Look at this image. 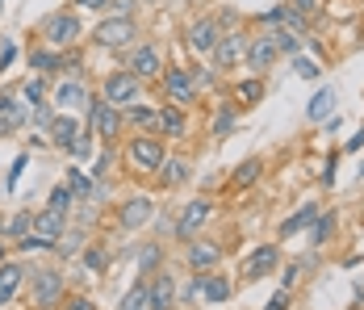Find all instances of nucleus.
Listing matches in <instances>:
<instances>
[{
  "label": "nucleus",
  "instance_id": "9d476101",
  "mask_svg": "<svg viewBox=\"0 0 364 310\" xmlns=\"http://www.w3.org/2000/svg\"><path fill=\"white\" fill-rule=\"evenodd\" d=\"M205 218H210V201H201V197H197V201H188V206H184V214L176 218V239L188 243V239L201 231V222H205Z\"/></svg>",
  "mask_w": 364,
  "mask_h": 310
},
{
  "label": "nucleus",
  "instance_id": "79ce46f5",
  "mask_svg": "<svg viewBox=\"0 0 364 310\" xmlns=\"http://www.w3.org/2000/svg\"><path fill=\"white\" fill-rule=\"evenodd\" d=\"M89 151H92V131H80L76 143H72V155H89Z\"/></svg>",
  "mask_w": 364,
  "mask_h": 310
},
{
  "label": "nucleus",
  "instance_id": "39448f33",
  "mask_svg": "<svg viewBox=\"0 0 364 310\" xmlns=\"http://www.w3.org/2000/svg\"><path fill=\"white\" fill-rule=\"evenodd\" d=\"M181 302V289L172 281V272H159L147 281V310H172Z\"/></svg>",
  "mask_w": 364,
  "mask_h": 310
},
{
  "label": "nucleus",
  "instance_id": "8fccbe9b",
  "mask_svg": "<svg viewBox=\"0 0 364 310\" xmlns=\"http://www.w3.org/2000/svg\"><path fill=\"white\" fill-rule=\"evenodd\" d=\"M13 59H17V46H13V43H4V46H0V67H8Z\"/></svg>",
  "mask_w": 364,
  "mask_h": 310
},
{
  "label": "nucleus",
  "instance_id": "0eeeda50",
  "mask_svg": "<svg viewBox=\"0 0 364 310\" xmlns=\"http://www.w3.org/2000/svg\"><path fill=\"white\" fill-rule=\"evenodd\" d=\"M164 92H168V105H188L193 96H197V84H193V76L184 72V67H168V76H164Z\"/></svg>",
  "mask_w": 364,
  "mask_h": 310
},
{
  "label": "nucleus",
  "instance_id": "2eb2a0df",
  "mask_svg": "<svg viewBox=\"0 0 364 310\" xmlns=\"http://www.w3.org/2000/svg\"><path fill=\"white\" fill-rule=\"evenodd\" d=\"M218 43V21H197L193 30H188V46L197 50V55H210Z\"/></svg>",
  "mask_w": 364,
  "mask_h": 310
},
{
  "label": "nucleus",
  "instance_id": "13d9d810",
  "mask_svg": "<svg viewBox=\"0 0 364 310\" xmlns=\"http://www.w3.org/2000/svg\"><path fill=\"white\" fill-rule=\"evenodd\" d=\"M0 306H4V302H0Z\"/></svg>",
  "mask_w": 364,
  "mask_h": 310
},
{
  "label": "nucleus",
  "instance_id": "5fc2aeb1",
  "mask_svg": "<svg viewBox=\"0 0 364 310\" xmlns=\"http://www.w3.org/2000/svg\"><path fill=\"white\" fill-rule=\"evenodd\" d=\"M67 310H96V306H92L89 298H76V302H72V306H67Z\"/></svg>",
  "mask_w": 364,
  "mask_h": 310
},
{
  "label": "nucleus",
  "instance_id": "e433bc0d",
  "mask_svg": "<svg viewBox=\"0 0 364 310\" xmlns=\"http://www.w3.org/2000/svg\"><path fill=\"white\" fill-rule=\"evenodd\" d=\"M293 72H297L302 80H319V63L306 59V55H293Z\"/></svg>",
  "mask_w": 364,
  "mask_h": 310
},
{
  "label": "nucleus",
  "instance_id": "37998d69",
  "mask_svg": "<svg viewBox=\"0 0 364 310\" xmlns=\"http://www.w3.org/2000/svg\"><path fill=\"white\" fill-rule=\"evenodd\" d=\"M105 260H109V256H105L101 248H89V252H84V265H89L92 272H101V268H105Z\"/></svg>",
  "mask_w": 364,
  "mask_h": 310
},
{
  "label": "nucleus",
  "instance_id": "a18cd8bd",
  "mask_svg": "<svg viewBox=\"0 0 364 310\" xmlns=\"http://www.w3.org/2000/svg\"><path fill=\"white\" fill-rule=\"evenodd\" d=\"M25 164H30V155H17V160H13V168H8V189H13V184L21 180V172H25Z\"/></svg>",
  "mask_w": 364,
  "mask_h": 310
},
{
  "label": "nucleus",
  "instance_id": "f8f14e48",
  "mask_svg": "<svg viewBox=\"0 0 364 310\" xmlns=\"http://www.w3.org/2000/svg\"><path fill=\"white\" fill-rule=\"evenodd\" d=\"M243 50H247V38L243 34H218V43H214V67H230V63H239L243 59Z\"/></svg>",
  "mask_w": 364,
  "mask_h": 310
},
{
  "label": "nucleus",
  "instance_id": "473e14b6",
  "mask_svg": "<svg viewBox=\"0 0 364 310\" xmlns=\"http://www.w3.org/2000/svg\"><path fill=\"white\" fill-rule=\"evenodd\" d=\"M230 131H234V105H222L214 118V138H227Z\"/></svg>",
  "mask_w": 364,
  "mask_h": 310
},
{
  "label": "nucleus",
  "instance_id": "f257e3e1",
  "mask_svg": "<svg viewBox=\"0 0 364 310\" xmlns=\"http://www.w3.org/2000/svg\"><path fill=\"white\" fill-rule=\"evenodd\" d=\"M42 38H46V46L50 50H63V46H72L76 38H80V17L76 13H50L42 21Z\"/></svg>",
  "mask_w": 364,
  "mask_h": 310
},
{
  "label": "nucleus",
  "instance_id": "20e7f679",
  "mask_svg": "<svg viewBox=\"0 0 364 310\" xmlns=\"http://www.w3.org/2000/svg\"><path fill=\"white\" fill-rule=\"evenodd\" d=\"M126 160L135 164V168H142V172H155L168 155H164V143L159 138H151V134H142V138H135L130 143V151H126Z\"/></svg>",
  "mask_w": 364,
  "mask_h": 310
},
{
  "label": "nucleus",
  "instance_id": "ddd939ff",
  "mask_svg": "<svg viewBox=\"0 0 364 310\" xmlns=\"http://www.w3.org/2000/svg\"><path fill=\"white\" fill-rule=\"evenodd\" d=\"M34 235H38V239H46V243H59V239L67 235V214H55V210L34 214Z\"/></svg>",
  "mask_w": 364,
  "mask_h": 310
},
{
  "label": "nucleus",
  "instance_id": "58836bf2",
  "mask_svg": "<svg viewBox=\"0 0 364 310\" xmlns=\"http://www.w3.org/2000/svg\"><path fill=\"white\" fill-rule=\"evenodd\" d=\"M30 122H34L38 131H50V122H55V114L46 109V101H42V105H30Z\"/></svg>",
  "mask_w": 364,
  "mask_h": 310
},
{
  "label": "nucleus",
  "instance_id": "7ed1b4c3",
  "mask_svg": "<svg viewBox=\"0 0 364 310\" xmlns=\"http://www.w3.org/2000/svg\"><path fill=\"white\" fill-rule=\"evenodd\" d=\"M138 89H142V80H138L135 72H109V76H105V101H109L113 109H126V105H135V101H138Z\"/></svg>",
  "mask_w": 364,
  "mask_h": 310
},
{
  "label": "nucleus",
  "instance_id": "603ef678",
  "mask_svg": "<svg viewBox=\"0 0 364 310\" xmlns=\"http://www.w3.org/2000/svg\"><path fill=\"white\" fill-rule=\"evenodd\" d=\"M285 306H289V289H280V294H276V298H273L264 310H285Z\"/></svg>",
  "mask_w": 364,
  "mask_h": 310
},
{
  "label": "nucleus",
  "instance_id": "c85d7f7f",
  "mask_svg": "<svg viewBox=\"0 0 364 310\" xmlns=\"http://www.w3.org/2000/svg\"><path fill=\"white\" fill-rule=\"evenodd\" d=\"M159 168H164V172H159V180H164V184H184V180H188V168H184V160H164Z\"/></svg>",
  "mask_w": 364,
  "mask_h": 310
},
{
  "label": "nucleus",
  "instance_id": "423d86ee",
  "mask_svg": "<svg viewBox=\"0 0 364 310\" xmlns=\"http://www.w3.org/2000/svg\"><path fill=\"white\" fill-rule=\"evenodd\" d=\"M89 126L101 138H118V131H122V114L109 105V101H92L89 105Z\"/></svg>",
  "mask_w": 364,
  "mask_h": 310
},
{
  "label": "nucleus",
  "instance_id": "bb28decb",
  "mask_svg": "<svg viewBox=\"0 0 364 310\" xmlns=\"http://www.w3.org/2000/svg\"><path fill=\"white\" fill-rule=\"evenodd\" d=\"M67 189L76 193V201H92V184L80 168H67Z\"/></svg>",
  "mask_w": 364,
  "mask_h": 310
},
{
  "label": "nucleus",
  "instance_id": "4468645a",
  "mask_svg": "<svg viewBox=\"0 0 364 310\" xmlns=\"http://www.w3.org/2000/svg\"><path fill=\"white\" fill-rule=\"evenodd\" d=\"M151 214H155L151 197H130V201H122V214H118V218H122V226H126V231H138V226L151 218Z\"/></svg>",
  "mask_w": 364,
  "mask_h": 310
},
{
  "label": "nucleus",
  "instance_id": "7c9ffc66",
  "mask_svg": "<svg viewBox=\"0 0 364 310\" xmlns=\"http://www.w3.org/2000/svg\"><path fill=\"white\" fill-rule=\"evenodd\" d=\"M273 43H276V50H289V55H297L302 34H297V30H285V26H276V30H273Z\"/></svg>",
  "mask_w": 364,
  "mask_h": 310
},
{
  "label": "nucleus",
  "instance_id": "cd10ccee",
  "mask_svg": "<svg viewBox=\"0 0 364 310\" xmlns=\"http://www.w3.org/2000/svg\"><path fill=\"white\" fill-rule=\"evenodd\" d=\"M21 122H25L21 105H17V101H13V105H4V109H0V138H4V134H13Z\"/></svg>",
  "mask_w": 364,
  "mask_h": 310
},
{
  "label": "nucleus",
  "instance_id": "dca6fc26",
  "mask_svg": "<svg viewBox=\"0 0 364 310\" xmlns=\"http://www.w3.org/2000/svg\"><path fill=\"white\" fill-rule=\"evenodd\" d=\"M218 260H222V252H218L214 243H193V239H188V268H197V272H210Z\"/></svg>",
  "mask_w": 364,
  "mask_h": 310
},
{
  "label": "nucleus",
  "instance_id": "3c124183",
  "mask_svg": "<svg viewBox=\"0 0 364 310\" xmlns=\"http://www.w3.org/2000/svg\"><path fill=\"white\" fill-rule=\"evenodd\" d=\"M109 164H113V155H109V151H105V155H101V160H96V164H92V177H101V172H109Z\"/></svg>",
  "mask_w": 364,
  "mask_h": 310
},
{
  "label": "nucleus",
  "instance_id": "6e6552de",
  "mask_svg": "<svg viewBox=\"0 0 364 310\" xmlns=\"http://www.w3.org/2000/svg\"><path fill=\"white\" fill-rule=\"evenodd\" d=\"M59 294H63L59 268H38V272H34V302H38V306H55Z\"/></svg>",
  "mask_w": 364,
  "mask_h": 310
},
{
  "label": "nucleus",
  "instance_id": "c03bdc74",
  "mask_svg": "<svg viewBox=\"0 0 364 310\" xmlns=\"http://www.w3.org/2000/svg\"><path fill=\"white\" fill-rule=\"evenodd\" d=\"M289 9H293L297 17H314V9H319V0H289Z\"/></svg>",
  "mask_w": 364,
  "mask_h": 310
},
{
  "label": "nucleus",
  "instance_id": "49530a36",
  "mask_svg": "<svg viewBox=\"0 0 364 310\" xmlns=\"http://www.w3.org/2000/svg\"><path fill=\"white\" fill-rule=\"evenodd\" d=\"M159 265V248H142V256H138V268H155Z\"/></svg>",
  "mask_w": 364,
  "mask_h": 310
},
{
  "label": "nucleus",
  "instance_id": "6e6d98bb",
  "mask_svg": "<svg viewBox=\"0 0 364 310\" xmlns=\"http://www.w3.org/2000/svg\"><path fill=\"white\" fill-rule=\"evenodd\" d=\"M76 4H84V9H101L105 0H76Z\"/></svg>",
  "mask_w": 364,
  "mask_h": 310
},
{
  "label": "nucleus",
  "instance_id": "a211bd4d",
  "mask_svg": "<svg viewBox=\"0 0 364 310\" xmlns=\"http://www.w3.org/2000/svg\"><path fill=\"white\" fill-rule=\"evenodd\" d=\"M197 277H201V298H205V302H227L230 298L227 277H218V272H197Z\"/></svg>",
  "mask_w": 364,
  "mask_h": 310
},
{
  "label": "nucleus",
  "instance_id": "f03ea898",
  "mask_svg": "<svg viewBox=\"0 0 364 310\" xmlns=\"http://www.w3.org/2000/svg\"><path fill=\"white\" fill-rule=\"evenodd\" d=\"M92 43H96V46H109V50L130 46V43H135V17H105V21H96Z\"/></svg>",
  "mask_w": 364,
  "mask_h": 310
},
{
  "label": "nucleus",
  "instance_id": "c9c22d12",
  "mask_svg": "<svg viewBox=\"0 0 364 310\" xmlns=\"http://www.w3.org/2000/svg\"><path fill=\"white\" fill-rule=\"evenodd\" d=\"M30 231H34V214H30V210H21L17 218L8 222V235H17V239H25Z\"/></svg>",
  "mask_w": 364,
  "mask_h": 310
},
{
  "label": "nucleus",
  "instance_id": "5701e85b",
  "mask_svg": "<svg viewBox=\"0 0 364 310\" xmlns=\"http://www.w3.org/2000/svg\"><path fill=\"white\" fill-rule=\"evenodd\" d=\"M76 134H80L76 118H55V122H50V143H55V147H63V151H72Z\"/></svg>",
  "mask_w": 364,
  "mask_h": 310
},
{
  "label": "nucleus",
  "instance_id": "864d4df0",
  "mask_svg": "<svg viewBox=\"0 0 364 310\" xmlns=\"http://www.w3.org/2000/svg\"><path fill=\"white\" fill-rule=\"evenodd\" d=\"M360 147H364V126L352 134V138H348V151H360Z\"/></svg>",
  "mask_w": 364,
  "mask_h": 310
},
{
  "label": "nucleus",
  "instance_id": "6ab92c4d",
  "mask_svg": "<svg viewBox=\"0 0 364 310\" xmlns=\"http://www.w3.org/2000/svg\"><path fill=\"white\" fill-rule=\"evenodd\" d=\"M159 131L168 134V138H184L188 122H184V109H181V105H164V109H159Z\"/></svg>",
  "mask_w": 364,
  "mask_h": 310
},
{
  "label": "nucleus",
  "instance_id": "4d7b16f0",
  "mask_svg": "<svg viewBox=\"0 0 364 310\" xmlns=\"http://www.w3.org/2000/svg\"><path fill=\"white\" fill-rule=\"evenodd\" d=\"M0 256H4V248H0Z\"/></svg>",
  "mask_w": 364,
  "mask_h": 310
},
{
  "label": "nucleus",
  "instance_id": "ea45409f",
  "mask_svg": "<svg viewBox=\"0 0 364 310\" xmlns=\"http://www.w3.org/2000/svg\"><path fill=\"white\" fill-rule=\"evenodd\" d=\"M331 231H335V214H322L319 226H314V235H310V243H326V239H331Z\"/></svg>",
  "mask_w": 364,
  "mask_h": 310
},
{
  "label": "nucleus",
  "instance_id": "9b49d317",
  "mask_svg": "<svg viewBox=\"0 0 364 310\" xmlns=\"http://www.w3.org/2000/svg\"><path fill=\"white\" fill-rule=\"evenodd\" d=\"M276 265H280V252H276L273 243H264V248H256V252L247 256V265H243V277H247V281H260V277H268Z\"/></svg>",
  "mask_w": 364,
  "mask_h": 310
},
{
  "label": "nucleus",
  "instance_id": "4c0bfd02",
  "mask_svg": "<svg viewBox=\"0 0 364 310\" xmlns=\"http://www.w3.org/2000/svg\"><path fill=\"white\" fill-rule=\"evenodd\" d=\"M122 310H147V285H135V289L122 298Z\"/></svg>",
  "mask_w": 364,
  "mask_h": 310
},
{
  "label": "nucleus",
  "instance_id": "aec40b11",
  "mask_svg": "<svg viewBox=\"0 0 364 310\" xmlns=\"http://www.w3.org/2000/svg\"><path fill=\"white\" fill-rule=\"evenodd\" d=\"M84 101H89V92H84L80 80H63V84L55 89V105H63V109H80Z\"/></svg>",
  "mask_w": 364,
  "mask_h": 310
},
{
  "label": "nucleus",
  "instance_id": "bf43d9fd",
  "mask_svg": "<svg viewBox=\"0 0 364 310\" xmlns=\"http://www.w3.org/2000/svg\"><path fill=\"white\" fill-rule=\"evenodd\" d=\"M0 4H4V0H0Z\"/></svg>",
  "mask_w": 364,
  "mask_h": 310
},
{
  "label": "nucleus",
  "instance_id": "c756f323",
  "mask_svg": "<svg viewBox=\"0 0 364 310\" xmlns=\"http://www.w3.org/2000/svg\"><path fill=\"white\" fill-rule=\"evenodd\" d=\"M59 50H30V67H38V72H59Z\"/></svg>",
  "mask_w": 364,
  "mask_h": 310
},
{
  "label": "nucleus",
  "instance_id": "4be33fe9",
  "mask_svg": "<svg viewBox=\"0 0 364 310\" xmlns=\"http://www.w3.org/2000/svg\"><path fill=\"white\" fill-rule=\"evenodd\" d=\"M331 109H335V89H319L310 96V105H306V118H310V122H326Z\"/></svg>",
  "mask_w": 364,
  "mask_h": 310
},
{
  "label": "nucleus",
  "instance_id": "393cba45",
  "mask_svg": "<svg viewBox=\"0 0 364 310\" xmlns=\"http://www.w3.org/2000/svg\"><path fill=\"white\" fill-rule=\"evenodd\" d=\"M21 285V268L17 265H0V302H8Z\"/></svg>",
  "mask_w": 364,
  "mask_h": 310
},
{
  "label": "nucleus",
  "instance_id": "2f4dec72",
  "mask_svg": "<svg viewBox=\"0 0 364 310\" xmlns=\"http://www.w3.org/2000/svg\"><path fill=\"white\" fill-rule=\"evenodd\" d=\"M234 96H239L243 105H256V101L264 96V84H260V80H243V84H234Z\"/></svg>",
  "mask_w": 364,
  "mask_h": 310
},
{
  "label": "nucleus",
  "instance_id": "f3484780",
  "mask_svg": "<svg viewBox=\"0 0 364 310\" xmlns=\"http://www.w3.org/2000/svg\"><path fill=\"white\" fill-rule=\"evenodd\" d=\"M130 72H135L138 80H147V76H159V50H155V46H138L135 59H130Z\"/></svg>",
  "mask_w": 364,
  "mask_h": 310
},
{
  "label": "nucleus",
  "instance_id": "f704fd0d",
  "mask_svg": "<svg viewBox=\"0 0 364 310\" xmlns=\"http://www.w3.org/2000/svg\"><path fill=\"white\" fill-rule=\"evenodd\" d=\"M80 243H84V231H67L55 248H59V256H76V252H80Z\"/></svg>",
  "mask_w": 364,
  "mask_h": 310
},
{
  "label": "nucleus",
  "instance_id": "72a5a7b5",
  "mask_svg": "<svg viewBox=\"0 0 364 310\" xmlns=\"http://www.w3.org/2000/svg\"><path fill=\"white\" fill-rule=\"evenodd\" d=\"M260 160H247V164H239V172H234V189H243V184H251V180H260Z\"/></svg>",
  "mask_w": 364,
  "mask_h": 310
},
{
  "label": "nucleus",
  "instance_id": "412c9836",
  "mask_svg": "<svg viewBox=\"0 0 364 310\" xmlns=\"http://www.w3.org/2000/svg\"><path fill=\"white\" fill-rule=\"evenodd\" d=\"M126 122L130 126H138V131H147V134H159V114L155 109H147V105H126Z\"/></svg>",
  "mask_w": 364,
  "mask_h": 310
},
{
  "label": "nucleus",
  "instance_id": "a19ab883",
  "mask_svg": "<svg viewBox=\"0 0 364 310\" xmlns=\"http://www.w3.org/2000/svg\"><path fill=\"white\" fill-rule=\"evenodd\" d=\"M21 96H25V105H42V80H38V76L25 80V84H21Z\"/></svg>",
  "mask_w": 364,
  "mask_h": 310
},
{
  "label": "nucleus",
  "instance_id": "09e8293b",
  "mask_svg": "<svg viewBox=\"0 0 364 310\" xmlns=\"http://www.w3.org/2000/svg\"><path fill=\"white\" fill-rule=\"evenodd\" d=\"M109 9H113V17H130V9H135V0H105Z\"/></svg>",
  "mask_w": 364,
  "mask_h": 310
},
{
  "label": "nucleus",
  "instance_id": "b1692460",
  "mask_svg": "<svg viewBox=\"0 0 364 310\" xmlns=\"http://www.w3.org/2000/svg\"><path fill=\"white\" fill-rule=\"evenodd\" d=\"M314 218H319V206H310V201H306V206H302V210H297L293 218H285V222H280V239H289V235H297L302 226H310Z\"/></svg>",
  "mask_w": 364,
  "mask_h": 310
},
{
  "label": "nucleus",
  "instance_id": "a878e982",
  "mask_svg": "<svg viewBox=\"0 0 364 310\" xmlns=\"http://www.w3.org/2000/svg\"><path fill=\"white\" fill-rule=\"evenodd\" d=\"M72 201H76V193H72L67 184H55V189H50V201H46V210H55V214H67V210H72Z\"/></svg>",
  "mask_w": 364,
  "mask_h": 310
},
{
  "label": "nucleus",
  "instance_id": "de8ad7c7",
  "mask_svg": "<svg viewBox=\"0 0 364 310\" xmlns=\"http://www.w3.org/2000/svg\"><path fill=\"white\" fill-rule=\"evenodd\" d=\"M302 260H297V265H285V272H280V285H285V289H289V285H293V281H297V272H302Z\"/></svg>",
  "mask_w": 364,
  "mask_h": 310
},
{
  "label": "nucleus",
  "instance_id": "1a4fd4ad",
  "mask_svg": "<svg viewBox=\"0 0 364 310\" xmlns=\"http://www.w3.org/2000/svg\"><path fill=\"white\" fill-rule=\"evenodd\" d=\"M243 55H247V67H251V72H268V67L276 63V55H280V50H276L273 34H260L256 43H247V50H243Z\"/></svg>",
  "mask_w": 364,
  "mask_h": 310
}]
</instances>
